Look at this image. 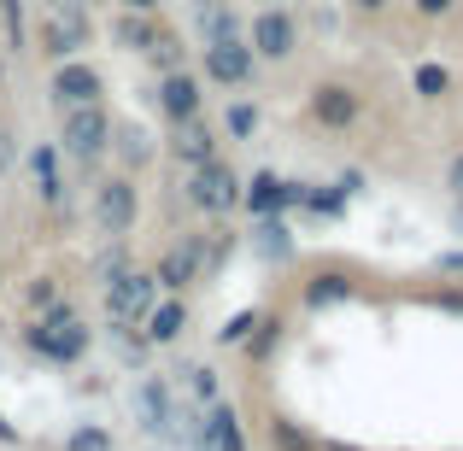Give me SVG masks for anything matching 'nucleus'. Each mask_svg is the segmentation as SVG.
Returning a JSON list of instances; mask_svg holds the SVG:
<instances>
[{
    "mask_svg": "<svg viewBox=\"0 0 463 451\" xmlns=\"http://www.w3.org/2000/svg\"><path fill=\"white\" fill-rule=\"evenodd\" d=\"M194 328V305L188 294H158V305L147 311V323H141V334L153 340V352H165V346H182V334Z\"/></svg>",
    "mask_w": 463,
    "mask_h": 451,
    "instance_id": "nucleus-19",
    "label": "nucleus"
},
{
    "mask_svg": "<svg viewBox=\"0 0 463 451\" xmlns=\"http://www.w3.org/2000/svg\"><path fill=\"white\" fill-rule=\"evenodd\" d=\"M241 170L229 164V158H212V164L200 170H182V205H188L194 217H205V223H229V217L241 211Z\"/></svg>",
    "mask_w": 463,
    "mask_h": 451,
    "instance_id": "nucleus-3",
    "label": "nucleus"
},
{
    "mask_svg": "<svg viewBox=\"0 0 463 451\" xmlns=\"http://www.w3.org/2000/svg\"><path fill=\"white\" fill-rule=\"evenodd\" d=\"M53 305H65V282H59V276H30V282H24V311L30 316L53 311Z\"/></svg>",
    "mask_w": 463,
    "mask_h": 451,
    "instance_id": "nucleus-32",
    "label": "nucleus"
},
{
    "mask_svg": "<svg viewBox=\"0 0 463 451\" xmlns=\"http://www.w3.org/2000/svg\"><path fill=\"white\" fill-rule=\"evenodd\" d=\"M299 211L323 217V223H340L352 211V200L340 193V182H299Z\"/></svg>",
    "mask_w": 463,
    "mask_h": 451,
    "instance_id": "nucleus-28",
    "label": "nucleus"
},
{
    "mask_svg": "<svg viewBox=\"0 0 463 451\" xmlns=\"http://www.w3.org/2000/svg\"><path fill=\"white\" fill-rule=\"evenodd\" d=\"M259 316H264V305H241L235 316H223V323H217L212 346H217V352H241V346H247V334L259 328Z\"/></svg>",
    "mask_w": 463,
    "mask_h": 451,
    "instance_id": "nucleus-31",
    "label": "nucleus"
},
{
    "mask_svg": "<svg viewBox=\"0 0 463 451\" xmlns=\"http://www.w3.org/2000/svg\"><path fill=\"white\" fill-rule=\"evenodd\" d=\"M0 23H6V47L24 53L30 47V35H24V0H0Z\"/></svg>",
    "mask_w": 463,
    "mask_h": 451,
    "instance_id": "nucleus-34",
    "label": "nucleus"
},
{
    "mask_svg": "<svg viewBox=\"0 0 463 451\" xmlns=\"http://www.w3.org/2000/svg\"><path fill=\"white\" fill-rule=\"evenodd\" d=\"M446 193H452V200H463V147L446 158Z\"/></svg>",
    "mask_w": 463,
    "mask_h": 451,
    "instance_id": "nucleus-38",
    "label": "nucleus"
},
{
    "mask_svg": "<svg viewBox=\"0 0 463 451\" xmlns=\"http://www.w3.org/2000/svg\"><path fill=\"white\" fill-rule=\"evenodd\" d=\"M188 18H194V35H200V42H229V35H247V18H241L235 0H194Z\"/></svg>",
    "mask_w": 463,
    "mask_h": 451,
    "instance_id": "nucleus-21",
    "label": "nucleus"
},
{
    "mask_svg": "<svg viewBox=\"0 0 463 451\" xmlns=\"http://www.w3.org/2000/svg\"><path fill=\"white\" fill-rule=\"evenodd\" d=\"M158 305V282H153V270H136L129 264L124 276H112V282L100 287V311H106V323H147V311Z\"/></svg>",
    "mask_w": 463,
    "mask_h": 451,
    "instance_id": "nucleus-11",
    "label": "nucleus"
},
{
    "mask_svg": "<svg viewBox=\"0 0 463 451\" xmlns=\"http://www.w3.org/2000/svg\"><path fill=\"white\" fill-rule=\"evenodd\" d=\"M411 12L429 18V23H440V18H452V12H458V0H411Z\"/></svg>",
    "mask_w": 463,
    "mask_h": 451,
    "instance_id": "nucleus-36",
    "label": "nucleus"
},
{
    "mask_svg": "<svg viewBox=\"0 0 463 451\" xmlns=\"http://www.w3.org/2000/svg\"><path fill=\"white\" fill-rule=\"evenodd\" d=\"M24 164H30L35 205H42L47 217H65V205H71V188H65V153H59V141H35V147L24 153Z\"/></svg>",
    "mask_w": 463,
    "mask_h": 451,
    "instance_id": "nucleus-12",
    "label": "nucleus"
},
{
    "mask_svg": "<svg viewBox=\"0 0 463 451\" xmlns=\"http://www.w3.org/2000/svg\"><path fill=\"white\" fill-rule=\"evenodd\" d=\"M18 346L30 352V358L53 363V370H77V363L94 352V328H89V316L65 299V305H53V311H42V316H24Z\"/></svg>",
    "mask_w": 463,
    "mask_h": 451,
    "instance_id": "nucleus-1",
    "label": "nucleus"
},
{
    "mask_svg": "<svg viewBox=\"0 0 463 451\" xmlns=\"http://www.w3.org/2000/svg\"><path fill=\"white\" fill-rule=\"evenodd\" d=\"M252 252L264 264H294V229H288V217H259L252 223Z\"/></svg>",
    "mask_w": 463,
    "mask_h": 451,
    "instance_id": "nucleus-25",
    "label": "nucleus"
},
{
    "mask_svg": "<svg viewBox=\"0 0 463 451\" xmlns=\"http://www.w3.org/2000/svg\"><path fill=\"white\" fill-rule=\"evenodd\" d=\"M153 282H158V294H194L200 282H212V235L205 229L176 235L153 258Z\"/></svg>",
    "mask_w": 463,
    "mask_h": 451,
    "instance_id": "nucleus-5",
    "label": "nucleus"
},
{
    "mask_svg": "<svg viewBox=\"0 0 463 451\" xmlns=\"http://www.w3.org/2000/svg\"><path fill=\"white\" fill-rule=\"evenodd\" d=\"M346 299H358V276H352L346 264H317L306 282H299V311H306V316L340 311Z\"/></svg>",
    "mask_w": 463,
    "mask_h": 451,
    "instance_id": "nucleus-15",
    "label": "nucleus"
},
{
    "mask_svg": "<svg viewBox=\"0 0 463 451\" xmlns=\"http://www.w3.org/2000/svg\"><path fill=\"white\" fill-rule=\"evenodd\" d=\"M141 65L153 70V77H170V70H188L194 59H188V42H182V30H165L158 42L141 53Z\"/></svg>",
    "mask_w": 463,
    "mask_h": 451,
    "instance_id": "nucleus-30",
    "label": "nucleus"
},
{
    "mask_svg": "<svg viewBox=\"0 0 463 451\" xmlns=\"http://www.w3.org/2000/svg\"><path fill=\"white\" fill-rule=\"evenodd\" d=\"M65 6H82V12H94V6H106V0H65Z\"/></svg>",
    "mask_w": 463,
    "mask_h": 451,
    "instance_id": "nucleus-46",
    "label": "nucleus"
},
{
    "mask_svg": "<svg viewBox=\"0 0 463 451\" xmlns=\"http://www.w3.org/2000/svg\"><path fill=\"white\" fill-rule=\"evenodd\" d=\"M317 440H323V434H311L306 422L288 417V410H270V417H264V446L270 451H317Z\"/></svg>",
    "mask_w": 463,
    "mask_h": 451,
    "instance_id": "nucleus-27",
    "label": "nucleus"
},
{
    "mask_svg": "<svg viewBox=\"0 0 463 451\" xmlns=\"http://www.w3.org/2000/svg\"><path fill=\"white\" fill-rule=\"evenodd\" d=\"M346 6H352V12H358V18H382V12H387V6H393V0H346Z\"/></svg>",
    "mask_w": 463,
    "mask_h": 451,
    "instance_id": "nucleus-42",
    "label": "nucleus"
},
{
    "mask_svg": "<svg viewBox=\"0 0 463 451\" xmlns=\"http://www.w3.org/2000/svg\"><path fill=\"white\" fill-rule=\"evenodd\" d=\"M165 153L176 158V170H200V164H212V158H223V136H217V124H205V117H188V124H170Z\"/></svg>",
    "mask_w": 463,
    "mask_h": 451,
    "instance_id": "nucleus-16",
    "label": "nucleus"
},
{
    "mask_svg": "<svg viewBox=\"0 0 463 451\" xmlns=\"http://www.w3.org/2000/svg\"><path fill=\"white\" fill-rule=\"evenodd\" d=\"M94 47V12L82 6H47L35 18V53L47 65H65V59H89Z\"/></svg>",
    "mask_w": 463,
    "mask_h": 451,
    "instance_id": "nucleus-6",
    "label": "nucleus"
},
{
    "mask_svg": "<svg viewBox=\"0 0 463 451\" xmlns=\"http://www.w3.org/2000/svg\"><path fill=\"white\" fill-rule=\"evenodd\" d=\"M89 223L100 229L106 240H129V235H136V223H141V182L129 176V170H106V176H94Z\"/></svg>",
    "mask_w": 463,
    "mask_h": 451,
    "instance_id": "nucleus-4",
    "label": "nucleus"
},
{
    "mask_svg": "<svg viewBox=\"0 0 463 451\" xmlns=\"http://www.w3.org/2000/svg\"><path fill=\"white\" fill-rule=\"evenodd\" d=\"M335 182H340V193H346V200H358V193L370 188V176H364V170H340Z\"/></svg>",
    "mask_w": 463,
    "mask_h": 451,
    "instance_id": "nucleus-40",
    "label": "nucleus"
},
{
    "mask_svg": "<svg viewBox=\"0 0 463 451\" xmlns=\"http://www.w3.org/2000/svg\"><path fill=\"white\" fill-rule=\"evenodd\" d=\"M165 30H170L165 12H124V6H118V12H112V23H106V42H112L118 53L141 59V53H147V47L158 42V35H165Z\"/></svg>",
    "mask_w": 463,
    "mask_h": 451,
    "instance_id": "nucleus-18",
    "label": "nucleus"
},
{
    "mask_svg": "<svg viewBox=\"0 0 463 451\" xmlns=\"http://www.w3.org/2000/svg\"><path fill=\"white\" fill-rule=\"evenodd\" d=\"M458 223H463V200H458Z\"/></svg>",
    "mask_w": 463,
    "mask_h": 451,
    "instance_id": "nucleus-49",
    "label": "nucleus"
},
{
    "mask_svg": "<svg viewBox=\"0 0 463 451\" xmlns=\"http://www.w3.org/2000/svg\"><path fill=\"white\" fill-rule=\"evenodd\" d=\"M259 129H264L259 100H247V94H223V112H217V136H223L229 147H241V141H252Z\"/></svg>",
    "mask_w": 463,
    "mask_h": 451,
    "instance_id": "nucleus-22",
    "label": "nucleus"
},
{
    "mask_svg": "<svg viewBox=\"0 0 463 451\" xmlns=\"http://www.w3.org/2000/svg\"><path fill=\"white\" fill-rule=\"evenodd\" d=\"M364 112H370V100H364V89L346 82V77H323V82H311V94H306V117L317 129H328V136H352V129L364 124Z\"/></svg>",
    "mask_w": 463,
    "mask_h": 451,
    "instance_id": "nucleus-8",
    "label": "nucleus"
},
{
    "mask_svg": "<svg viewBox=\"0 0 463 451\" xmlns=\"http://www.w3.org/2000/svg\"><path fill=\"white\" fill-rule=\"evenodd\" d=\"M129 405H136L141 428L165 440L170 434V410H176V381H170V375H141V381L129 387Z\"/></svg>",
    "mask_w": 463,
    "mask_h": 451,
    "instance_id": "nucleus-17",
    "label": "nucleus"
},
{
    "mask_svg": "<svg viewBox=\"0 0 463 451\" xmlns=\"http://www.w3.org/2000/svg\"><path fill=\"white\" fill-rule=\"evenodd\" d=\"M452 89H458L452 65H440V59H417V65H411V94H417L422 106H440V100H452Z\"/></svg>",
    "mask_w": 463,
    "mask_h": 451,
    "instance_id": "nucleus-24",
    "label": "nucleus"
},
{
    "mask_svg": "<svg viewBox=\"0 0 463 451\" xmlns=\"http://www.w3.org/2000/svg\"><path fill=\"white\" fill-rule=\"evenodd\" d=\"M429 305H434V311H446V316H463V287H434Z\"/></svg>",
    "mask_w": 463,
    "mask_h": 451,
    "instance_id": "nucleus-37",
    "label": "nucleus"
},
{
    "mask_svg": "<svg viewBox=\"0 0 463 451\" xmlns=\"http://www.w3.org/2000/svg\"><path fill=\"white\" fill-rule=\"evenodd\" d=\"M65 451H118L112 428H100V422H77V428L65 434Z\"/></svg>",
    "mask_w": 463,
    "mask_h": 451,
    "instance_id": "nucleus-33",
    "label": "nucleus"
},
{
    "mask_svg": "<svg viewBox=\"0 0 463 451\" xmlns=\"http://www.w3.org/2000/svg\"><path fill=\"white\" fill-rule=\"evenodd\" d=\"M200 417H205V451H252V434H247V422H241V410L229 405V399L205 405Z\"/></svg>",
    "mask_w": 463,
    "mask_h": 451,
    "instance_id": "nucleus-20",
    "label": "nucleus"
},
{
    "mask_svg": "<svg viewBox=\"0 0 463 451\" xmlns=\"http://www.w3.org/2000/svg\"><path fill=\"white\" fill-rule=\"evenodd\" d=\"M200 82L217 94H247L259 82V59H252L247 35H229V42H200Z\"/></svg>",
    "mask_w": 463,
    "mask_h": 451,
    "instance_id": "nucleus-7",
    "label": "nucleus"
},
{
    "mask_svg": "<svg viewBox=\"0 0 463 451\" xmlns=\"http://www.w3.org/2000/svg\"><path fill=\"white\" fill-rule=\"evenodd\" d=\"M47 6H65V0H35V12H47Z\"/></svg>",
    "mask_w": 463,
    "mask_h": 451,
    "instance_id": "nucleus-47",
    "label": "nucleus"
},
{
    "mask_svg": "<svg viewBox=\"0 0 463 451\" xmlns=\"http://www.w3.org/2000/svg\"><path fill=\"white\" fill-rule=\"evenodd\" d=\"M12 164H18V136H12V129L0 124V176H6Z\"/></svg>",
    "mask_w": 463,
    "mask_h": 451,
    "instance_id": "nucleus-39",
    "label": "nucleus"
},
{
    "mask_svg": "<svg viewBox=\"0 0 463 451\" xmlns=\"http://www.w3.org/2000/svg\"><path fill=\"white\" fill-rule=\"evenodd\" d=\"M112 136H118V117H112L106 100L77 106V112L59 117V153H65V164H77V170H100L106 158H112Z\"/></svg>",
    "mask_w": 463,
    "mask_h": 451,
    "instance_id": "nucleus-2",
    "label": "nucleus"
},
{
    "mask_svg": "<svg viewBox=\"0 0 463 451\" xmlns=\"http://www.w3.org/2000/svg\"><path fill=\"white\" fill-rule=\"evenodd\" d=\"M399 451H405V446H399Z\"/></svg>",
    "mask_w": 463,
    "mask_h": 451,
    "instance_id": "nucleus-51",
    "label": "nucleus"
},
{
    "mask_svg": "<svg viewBox=\"0 0 463 451\" xmlns=\"http://www.w3.org/2000/svg\"><path fill=\"white\" fill-rule=\"evenodd\" d=\"M170 381H176V393L188 399V405H200V410L223 399V381H217L212 363H176V375H170Z\"/></svg>",
    "mask_w": 463,
    "mask_h": 451,
    "instance_id": "nucleus-26",
    "label": "nucleus"
},
{
    "mask_svg": "<svg viewBox=\"0 0 463 451\" xmlns=\"http://www.w3.org/2000/svg\"><path fill=\"white\" fill-rule=\"evenodd\" d=\"M94 100H106V70L94 59H65V65L47 70V106L59 117L77 112V106H94Z\"/></svg>",
    "mask_w": 463,
    "mask_h": 451,
    "instance_id": "nucleus-10",
    "label": "nucleus"
},
{
    "mask_svg": "<svg viewBox=\"0 0 463 451\" xmlns=\"http://www.w3.org/2000/svg\"><path fill=\"white\" fill-rule=\"evenodd\" d=\"M247 47L259 65H294L299 59V18L288 6H259L247 18Z\"/></svg>",
    "mask_w": 463,
    "mask_h": 451,
    "instance_id": "nucleus-9",
    "label": "nucleus"
},
{
    "mask_svg": "<svg viewBox=\"0 0 463 451\" xmlns=\"http://www.w3.org/2000/svg\"><path fill=\"white\" fill-rule=\"evenodd\" d=\"M317 451H370V446H358V440H317Z\"/></svg>",
    "mask_w": 463,
    "mask_h": 451,
    "instance_id": "nucleus-45",
    "label": "nucleus"
},
{
    "mask_svg": "<svg viewBox=\"0 0 463 451\" xmlns=\"http://www.w3.org/2000/svg\"><path fill=\"white\" fill-rule=\"evenodd\" d=\"M282 340H288V316H282V311H264V316H259V328L247 334V346H241V358H247L252 370H264V363L282 352Z\"/></svg>",
    "mask_w": 463,
    "mask_h": 451,
    "instance_id": "nucleus-23",
    "label": "nucleus"
},
{
    "mask_svg": "<svg viewBox=\"0 0 463 451\" xmlns=\"http://www.w3.org/2000/svg\"><path fill=\"white\" fill-rule=\"evenodd\" d=\"M252 6H288V0H252Z\"/></svg>",
    "mask_w": 463,
    "mask_h": 451,
    "instance_id": "nucleus-48",
    "label": "nucleus"
},
{
    "mask_svg": "<svg viewBox=\"0 0 463 451\" xmlns=\"http://www.w3.org/2000/svg\"><path fill=\"white\" fill-rule=\"evenodd\" d=\"M153 153H158V147H153V136H147L141 124H118V136H112V158L129 170V176H141V170L153 164Z\"/></svg>",
    "mask_w": 463,
    "mask_h": 451,
    "instance_id": "nucleus-29",
    "label": "nucleus"
},
{
    "mask_svg": "<svg viewBox=\"0 0 463 451\" xmlns=\"http://www.w3.org/2000/svg\"><path fill=\"white\" fill-rule=\"evenodd\" d=\"M241 211L259 223V217H288L299 211V182L282 176V170H252L247 182H241Z\"/></svg>",
    "mask_w": 463,
    "mask_h": 451,
    "instance_id": "nucleus-14",
    "label": "nucleus"
},
{
    "mask_svg": "<svg viewBox=\"0 0 463 451\" xmlns=\"http://www.w3.org/2000/svg\"><path fill=\"white\" fill-rule=\"evenodd\" d=\"M124 12H165V0H118Z\"/></svg>",
    "mask_w": 463,
    "mask_h": 451,
    "instance_id": "nucleus-44",
    "label": "nucleus"
},
{
    "mask_svg": "<svg viewBox=\"0 0 463 451\" xmlns=\"http://www.w3.org/2000/svg\"><path fill=\"white\" fill-rule=\"evenodd\" d=\"M124 270H129V240H112V247L94 258V276H100V287H106L112 276H124Z\"/></svg>",
    "mask_w": 463,
    "mask_h": 451,
    "instance_id": "nucleus-35",
    "label": "nucleus"
},
{
    "mask_svg": "<svg viewBox=\"0 0 463 451\" xmlns=\"http://www.w3.org/2000/svg\"><path fill=\"white\" fill-rule=\"evenodd\" d=\"M0 282H6V264H0Z\"/></svg>",
    "mask_w": 463,
    "mask_h": 451,
    "instance_id": "nucleus-50",
    "label": "nucleus"
},
{
    "mask_svg": "<svg viewBox=\"0 0 463 451\" xmlns=\"http://www.w3.org/2000/svg\"><path fill=\"white\" fill-rule=\"evenodd\" d=\"M434 270H440V276H463V247H446L440 258H434Z\"/></svg>",
    "mask_w": 463,
    "mask_h": 451,
    "instance_id": "nucleus-41",
    "label": "nucleus"
},
{
    "mask_svg": "<svg viewBox=\"0 0 463 451\" xmlns=\"http://www.w3.org/2000/svg\"><path fill=\"white\" fill-rule=\"evenodd\" d=\"M0 446H24V428H18V422H6V410H0Z\"/></svg>",
    "mask_w": 463,
    "mask_h": 451,
    "instance_id": "nucleus-43",
    "label": "nucleus"
},
{
    "mask_svg": "<svg viewBox=\"0 0 463 451\" xmlns=\"http://www.w3.org/2000/svg\"><path fill=\"white\" fill-rule=\"evenodd\" d=\"M153 106H158V117L165 124H188V117H205V82H200V70H170V77H153Z\"/></svg>",
    "mask_w": 463,
    "mask_h": 451,
    "instance_id": "nucleus-13",
    "label": "nucleus"
}]
</instances>
